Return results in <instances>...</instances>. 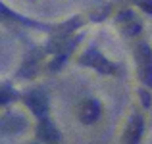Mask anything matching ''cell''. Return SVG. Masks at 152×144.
Masks as SVG:
<instances>
[{
    "label": "cell",
    "instance_id": "8992f818",
    "mask_svg": "<svg viewBox=\"0 0 152 144\" xmlns=\"http://www.w3.org/2000/svg\"><path fill=\"white\" fill-rule=\"evenodd\" d=\"M139 6H141L145 12L152 14V0H139Z\"/></svg>",
    "mask_w": 152,
    "mask_h": 144
},
{
    "label": "cell",
    "instance_id": "277c9868",
    "mask_svg": "<svg viewBox=\"0 0 152 144\" xmlns=\"http://www.w3.org/2000/svg\"><path fill=\"white\" fill-rule=\"evenodd\" d=\"M39 137H41L42 140H46L48 144H56V142L60 140L58 131H56L54 125H52L50 121H46V119H42L41 125H39Z\"/></svg>",
    "mask_w": 152,
    "mask_h": 144
},
{
    "label": "cell",
    "instance_id": "7a4b0ae2",
    "mask_svg": "<svg viewBox=\"0 0 152 144\" xmlns=\"http://www.w3.org/2000/svg\"><path fill=\"white\" fill-rule=\"evenodd\" d=\"M141 135H142V117L141 115H135L129 121V125H127L121 144H139Z\"/></svg>",
    "mask_w": 152,
    "mask_h": 144
},
{
    "label": "cell",
    "instance_id": "6da1fadb",
    "mask_svg": "<svg viewBox=\"0 0 152 144\" xmlns=\"http://www.w3.org/2000/svg\"><path fill=\"white\" fill-rule=\"evenodd\" d=\"M137 65L141 79L145 81V85L152 87V50L148 44H139L137 48Z\"/></svg>",
    "mask_w": 152,
    "mask_h": 144
},
{
    "label": "cell",
    "instance_id": "3957f363",
    "mask_svg": "<svg viewBox=\"0 0 152 144\" xmlns=\"http://www.w3.org/2000/svg\"><path fill=\"white\" fill-rule=\"evenodd\" d=\"M79 117H81L83 123H94L100 117V106H98V102H94V100L83 102L81 108H79Z\"/></svg>",
    "mask_w": 152,
    "mask_h": 144
},
{
    "label": "cell",
    "instance_id": "5b68a950",
    "mask_svg": "<svg viewBox=\"0 0 152 144\" xmlns=\"http://www.w3.org/2000/svg\"><path fill=\"white\" fill-rule=\"evenodd\" d=\"M27 104H29V108L37 115H41V117L46 113V98L41 92H33L29 98H27Z\"/></svg>",
    "mask_w": 152,
    "mask_h": 144
}]
</instances>
